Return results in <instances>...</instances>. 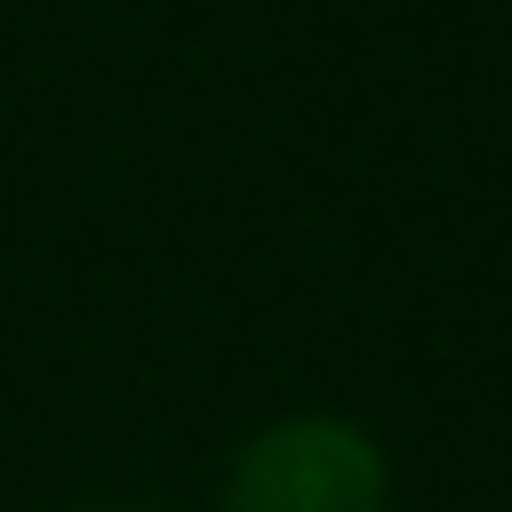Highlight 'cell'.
I'll return each instance as SVG.
<instances>
[{
  "label": "cell",
  "mask_w": 512,
  "mask_h": 512,
  "mask_svg": "<svg viewBox=\"0 0 512 512\" xmlns=\"http://www.w3.org/2000/svg\"><path fill=\"white\" fill-rule=\"evenodd\" d=\"M392 464L368 424L304 408L248 432L224 464V512H384Z\"/></svg>",
  "instance_id": "obj_1"
},
{
  "label": "cell",
  "mask_w": 512,
  "mask_h": 512,
  "mask_svg": "<svg viewBox=\"0 0 512 512\" xmlns=\"http://www.w3.org/2000/svg\"><path fill=\"white\" fill-rule=\"evenodd\" d=\"M112 512H136V504H112Z\"/></svg>",
  "instance_id": "obj_2"
}]
</instances>
